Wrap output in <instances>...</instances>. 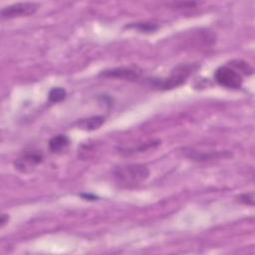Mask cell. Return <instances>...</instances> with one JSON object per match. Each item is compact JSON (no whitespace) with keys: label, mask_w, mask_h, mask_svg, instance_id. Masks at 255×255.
Returning a JSON list of instances; mask_svg holds the SVG:
<instances>
[{"label":"cell","mask_w":255,"mask_h":255,"mask_svg":"<svg viewBox=\"0 0 255 255\" xmlns=\"http://www.w3.org/2000/svg\"><path fill=\"white\" fill-rule=\"evenodd\" d=\"M81 196L84 198V199H86V200H97V196H95V195H93V194H88V193H82L81 194Z\"/></svg>","instance_id":"obj_14"},{"label":"cell","mask_w":255,"mask_h":255,"mask_svg":"<svg viewBox=\"0 0 255 255\" xmlns=\"http://www.w3.org/2000/svg\"><path fill=\"white\" fill-rule=\"evenodd\" d=\"M38 10V4L34 2H19L9 5L1 10L2 19H12L33 15Z\"/></svg>","instance_id":"obj_5"},{"label":"cell","mask_w":255,"mask_h":255,"mask_svg":"<svg viewBox=\"0 0 255 255\" xmlns=\"http://www.w3.org/2000/svg\"><path fill=\"white\" fill-rule=\"evenodd\" d=\"M67 92L64 88L56 87L50 90L48 94V99L51 103H60L66 99Z\"/></svg>","instance_id":"obj_11"},{"label":"cell","mask_w":255,"mask_h":255,"mask_svg":"<svg viewBox=\"0 0 255 255\" xmlns=\"http://www.w3.org/2000/svg\"><path fill=\"white\" fill-rule=\"evenodd\" d=\"M237 200L245 205H254V192H246V193H242L239 196H237Z\"/></svg>","instance_id":"obj_12"},{"label":"cell","mask_w":255,"mask_h":255,"mask_svg":"<svg viewBox=\"0 0 255 255\" xmlns=\"http://www.w3.org/2000/svg\"><path fill=\"white\" fill-rule=\"evenodd\" d=\"M43 158L40 150H26L14 161V166L22 173H30L43 161Z\"/></svg>","instance_id":"obj_4"},{"label":"cell","mask_w":255,"mask_h":255,"mask_svg":"<svg viewBox=\"0 0 255 255\" xmlns=\"http://www.w3.org/2000/svg\"><path fill=\"white\" fill-rule=\"evenodd\" d=\"M105 123V118L103 116H94L88 119H82L78 122V127L84 130H95L102 127Z\"/></svg>","instance_id":"obj_8"},{"label":"cell","mask_w":255,"mask_h":255,"mask_svg":"<svg viewBox=\"0 0 255 255\" xmlns=\"http://www.w3.org/2000/svg\"><path fill=\"white\" fill-rule=\"evenodd\" d=\"M8 220H9V216H8V214H5V213H3L2 215H1V217H0V223H1V228L6 224V223H8Z\"/></svg>","instance_id":"obj_13"},{"label":"cell","mask_w":255,"mask_h":255,"mask_svg":"<svg viewBox=\"0 0 255 255\" xmlns=\"http://www.w3.org/2000/svg\"><path fill=\"white\" fill-rule=\"evenodd\" d=\"M215 81L227 89H240L243 83L241 73L229 66H220L214 73Z\"/></svg>","instance_id":"obj_3"},{"label":"cell","mask_w":255,"mask_h":255,"mask_svg":"<svg viewBox=\"0 0 255 255\" xmlns=\"http://www.w3.org/2000/svg\"><path fill=\"white\" fill-rule=\"evenodd\" d=\"M198 68L193 64H180L175 67L168 78L150 79V85L158 90H170L185 83L186 79Z\"/></svg>","instance_id":"obj_2"},{"label":"cell","mask_w":255,"mask_h":255,"mask_svg":"<svg viewBox=\"0 0 255 255\" xmlns=\"http://www.w3.org/2000/svg\"><path fill=\"white\" fill-rule=\"evenodd\" d=\"M126 28L134 29L141 33H152L158 29V25H156L155 23H149V22H139V23H131L129 25H127Z\"/></svg>","instance_id":"obj_10"},{"label":"cell","mask_w":255,"mask_h":255,"mask_svg":"<svg viewBox=\"0 0 255 255\" xmlns=\"http://www.w3.org/2000/svg\"><path fill=\"white\" fill-rule=\"evenodd\" d=\"M149 175L146 165L140 163H129L116 167L114 179L116 184L122 188H130L144 182Z\"/></svg>","instance_id":"obj_1"},{"label":"cell","mask_w":255,"mask_h":255,"mask_svg":"<svg viewBox=\"0 0 255 255\" xmlns=\"http://www.w3.org/2000/svg\"><path fill=\"white\" fill-rule=\"evenodd\" d=\"M139 76H140V72L138 70L133 68H128V67L113 68V69L102 71L100 73V77L124 79L128 81H134L138 79Z\"/></svg>","instance_id":"obj_6"},{"label":"cell","mask_w":255,"mask_h":255,"mask_svg":"<svg viewBox=\"0 0 255 255\" xmlns=\"http://www.w3.org/2000/svg\"><path fill=\"white\" fill-rule=\"evenodd\" d=\"M184 154L193 159V160H209V159H214V158H219V157H225V156H230L231 154L227 151H198V150H194L192 148H184Z\"/></svg>","instance_id":"obj_7"},{"label":"cell","mask_w":255,"mask_h":255,"mask_svg":"<svg viewBox=\"0 0 255 255\" xmlns=\"http://www.w3.org/2000/svg\"><path fill=\"white\" fill-rule=\"evenodd\" d=\"M70 143V139L66 134L54 135L49 140V148L52 152L58 153L65 150Z\"/></svg>","instance_id":"obj_9"}]
</instances>
